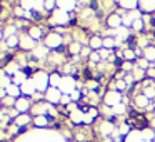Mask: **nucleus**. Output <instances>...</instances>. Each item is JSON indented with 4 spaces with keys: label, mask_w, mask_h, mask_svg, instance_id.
Returning <instances> with one entry per match:
<instances>
[{
    "label": "nucleus",
    "mask_w": 155,
    "mask_h": 142,
    "mask_svg": "<svg viewBox=\"0 0 155 142\" xmlns=\"http://www.w3.org/2000/svg\"><path fill=\"white\" fill-rule=\"evenodd\" d=\"M147 142H153V140H147Z\"/></svg>",
    "instance_id": "35"
},
{
    "label": "nucleus",
    "mask_w": 155,
    "mask_h": 142,
    "mask_svg": "<svg viewBox=\"0 0 155 142\" xmlns=\"http://www.w3.org/2000/svg\"><path fill=\"white\" fill-rule=\"evenodd\" d=\"M88 60H90L92 62V64H100V62H102V59H100V54H98V52H92V55H90V57H88Z\"/></svg>",
    "instance_id": "31"
},
{
    "label": "nucleus",
    "mask_w": 155,
    "mask_h": 142,
    "mask_svg": "<svg viewBox=\"0 0 155 142\" xmlns=\"http://www.w3.org/2000/svg\"><path fill=\"white\" fill-rule=\"evenodd\" d=\"M18 37H20V45H18V47H20L22 50H32V52L35 50V47H37V45H35V40L28 34H22V35H18Z\"/></svg>",
    "instance_id": "7"
},
{
    "label": "nucleus",
    "mask_w": 155,
    "mask_h": 142,
    "mask_svg": "<svg viewBox=\"0 0 155 142\" xmlns=\"http://www.w3.org/2000/svg\"><path fill=\"white\" fill-rule=\"evenodd\" d=\"M22 95L24 97H28V95H34L35 92H37V89H35V85H34V82H32V79H28L27 82H25L24 85H22Z\"/></svg>",
    "instance_id": "14"
},
{
    "label": "nucleus",
    "mask_w": 155,
    "mask_h": 142,
    "mask_svg": "<svg viewBox=\"0 0 155 142\" xmlns=\"http://www.w3.org/2000/svg\"><path fill=\"white\" fill-rule=\"evenodd\" d=\"M82 49H84V45L80 44V42H75L72 40L70 44H68V54L72 55V57H80V52Z\"/></svg>",
    "instance_id": "15"
},
{
    "label": "nucleus",
    "mask_w": 155,
    "mask_h": 142,
    "mask_svg": "<svg viewBox=\"0 0 155 142\" xmlns=\"http://www.w3.org/2000/svg\"><path fill=\"white\" fill-rule=\"evenodd\" d=\"M77 5L78 4H75V2H57V8L67 12V14H70L72 10H75V7H77Z\"/></svg>",
    "instance_id": "19"
},
{
    "label": "nucleus",
    "mask_w": 155,
    "mask_h": 142,
    "mask_svg": "<svg viewBox=\"0 0 155 142\" xmlns=\"http://www.w3.org/2000/svg\"><path fill=\"white\" fill-rule=\"evenodd\" d=\"M54 7H57V2H44V10H47V12H54L55 8Z\"/></svg>",
    "instance_id": "32"
},
{
    "label": "nucleus",
    "mask_w": 155,
    "mask_h": 142,
    "mask_svg": "<svg viewBox=\"0 0 155 142\" xmlns=\"http://www.w3.org/2000/svg\"><path fill=\"white\" fill-rule=\"evenodd\" d=\"M34 124L37 125V127H45V125H48L47 115H38V117H34Z\"/></svg>",
    "instance_id": "27"
},
{
    "label": "nucleus",
    "mask_w": 155,
    "mask_h": 142,
    "mask_svg": "<svg viewBox=\"0 0 155 142\" xmlns=\"http://www.w3.org/2000/svg\"><path fill=\"white\" fill-rule=\"evenodd\" d=\"M92 52H94V50H92L90 47H84V49H82V52H80V57H90Z\"/></svg>",
    "instance_id": "33"
},
{
    "label": "nucleus",
    "mask_w": 155,
    "mask_h": 142,
    "mask_svg": "<svg viewBox=\"0 0 155 142\" xmlns=\"http://www.w3.org/2000/svg\"><path fill=\"white\" fill-rule=\"evenodd\" d=\"M138 7H140V10L145 12V14L155 12V4H150V2H140V4H138Z\"/></svg>",
    "instance_id": "24"
},
{
    "label": "nucleus",
    "mask_w": 155,
    "mask_h": 142,
    "mask_svg": "<svg viewBox=\"0 0 155 142\" xmlns=\"http://www.w3.org/2000/svg\"><path fill=\"white\" fill-rule=\"evenodd\" d=\"M5 137H7V134H5V129H0V142L5 140Z\"/></svg>",
    "instance_id": "34"
},
{
    "label": "nucleus",
    "mask_w": 155,
    "mask_h": 142,
    "mask_svg": "<svg viewBox=\"0 0 155 142\" xmlns=\"http://www.w3.org/2000/svg\"><path fill=\"white\" fill-rule=\"evenodd\" d=\"M28 35H30L32 39H34L35 42L40 40L42 37H44V30H42V27H37V25H32L30 29H28Z\"/></svg>",
    "instance_id": "17"
},
{
    "label": "nucleus",
    "mask_w": 155,
    "mask_h": 142,
    "mask_svg": "<svg viewBox=\"0 0 155 142\" xmlns=\"http://www.w3.org/2000/svg\"><path fill=\"white\" fill-rule=\"evenodd\" d=\"M30 120H32V117H30L28 114H20V115H18V117L14 120V124L17 125V127L22 129V127H25V125L30 124Z\"/></svg>",
    "instance_id": "16"
},
{
    "label": "nucleus",
    "mask_w": 155,
    "mask_h": 142,
    "mask_svg": "<svg viewBox=\"0 0 155 142\" xmlns=\"http://www.w3.org/2000/svg\"><path fill=\"white\" fill-rule=\"evenodd\" d=\"M32 82H34L35 89H37V92H47V89L50 87V75L45 74V72L38 70L35 72L34 75H32Z\"/></svg>",
    "instance_id": "1"
},
{
    "label": "nucleus",
    "mask_w": 155,
    "mask_h": 142,
    "mask_svg": "<svg viewBox=\"0 0 155 142\" xmlns=\"http://www.w3.org/2000/svg\"><path fill=\"white\" fill-rule=\"evenodd\" d=\"M5 44L8 45V49H14V47H17V45H20V37H18V35H14V37L7 39Z\"/></svg>",
    "instance_id": "30"
},
{
    "label": "nucleus",
    "mask_w": 155,
    "mask_h": 142,
    "mask_svg": "<svg viewBox=\"0 0 155 142\" xmlns=\"http://www.w3.org/2000/svg\"><path fill=\"white\" fill-rule=\"evenodd\" d=\"M124 102V99H122V92L118 90H108L107 94L104 95V104L105 107H115V105L122 104Z\"/></svg>",
    "instance_id": "3"
},
{
    "label": "nucleus",
    "mask_w": 155,
    "mask_h": 142,
    "mask_svg": "<svg viewBox=\"0 0 155 142\" xmlns=\"http://www.w3.org/2000/svg\"><path fill=\"white\" fill-rule=\"evenodd\" d=\"M88 47L94 52H98L100 49H104V39L100 35H92L90 40H88Z\"/></svg>",
    "instance_id": "12"
},
{
    "label": "nucleus",
    "mask_w": 155,
    "mask_h": 142,
    "mask_svg": "<svg viewBox=\"0 0 155 142\" xmlns=\"http://www.w3.org/2000/svg\"><path fill=\"white\" fill-rule=\"evenodd\" d=\"M5 90H7V95H10V97H14V99L22 97V89L18 87V85H15V84H10Z\"/></svg>",
    "instance_id": "18"
},
{
    "label": "nucleus",
    "mask_w": 155,
    "mask_h": 142,
    "mask_svg": "<svg viewBox=\"0 0 155 142\" xmlns=\"http://www.w3.org/2000/svg\"><path fill=\"white\" fill-rule=\"evenodd\" d=\"M50 24L52 25H67L70 24V14L60 10V8H55L50 15Z\"/></svg>",
    "instance_id": "2"
},
{
    "label": "nucleus",
    "mask_w": 155,
    "mask_h": 142,
    "mask_svg": "<svg viewBox=\"0 0 155 142\" xmlns=\"http://www.w3.org/2000/svg\"><path fill=\"white\" fill-rule=\"evenodd\" d=\"M115 45H117V42H115L114 37H105L104 39V49H107V50H114Z\"/></svg>",
    "instance_id": "29"
},
{
    "label": "nucleus",
    "mask_w": 155,
    "mask_h": 142,
    "mask_svg": "<svg viewBox=\"0 0 155 142\" xmlns=\"http://www.w3.org/2000/svg\"><path fill=\"white\" fill-rule=\"evenodd\" d=\"M132 75H134V79H135V84H137V82H142L147 77V70H142V69H138L137 65H135L134 70H132Z\"/></svg>",
    "instance_id": "21"
},
{
    "label": "nucleus",
    "mask_w": 155,
    "mask_h": 142,
    "mask_svg": "<svg viewBox=\"0 0 155 142\" xmlns=\"http://www.w3.org/2000/svg\"><path fill=\"white\" fill-rule=\"evenodd\" d=\"M62 82V77L58 72H52L50 74V87H58Z\"/></svg>",
    "instance_id": "25"
},
{
    "label": "nucleus",
    "mask_w": 155,
    "mask_h": 142,
    "mask_svg": "<svg viewBox=\"0 0 155 142\" xmlns=\"http://www.w3.org/2000/svg\"><path fill=\"white\" fill-rule=\"evenodd\" d=\"M32 109V102L28 100V97H18L17 99V104H15V110L18 112V114H27L28 110Z\"/></svg>",
    "instance_id": "8"
},
{
    "label": "nucleus",
    "mask_w": 155,
    "mask_h": 142,
    "mask_svg": "<svg viewBox=\"0 0 155 142\" xmlns=\"http://www.w3.org/2000/svg\"><path fill=\"white\" fill-rule=\"evenodd\" d=\"M125 112H127V102H122V104L112 107V114L114 115H125Z\"/></svg>",
    "instance_id": "23"
},
{
    "label": "nucleus",
    "mask_w": 155,
    "mask_h": 142,
    "mask_svg": "<svg viewBox=\"0 0 155 142\" xmlns=\"http://www.w3.org/2000/svg\"><path fill=\"white\" fill-rule=\"evenodd\" d=\"M62 92L58 87H48L47 92H45V102H48L50 105H55V104H60L62 100Z\"/></svg>",
    "instance_id": "4"
},
{
    "label": "nucleus",
    "mask_w": 155,
    "mask_h": 142,
    "mask_svg": "<svg viewBox=\"0 0 155 142\" xmlns=\"http://www.w3.org/2000/svg\"><path fill=\"white\" fill-rule=\"evenodd\" d=\"M0 107H2V102H0Z\"/></svg>",
    "instance_id": "36"
},
{
    "label": "nucleus",
    "mask_w": 155,
    "mask_h": 142,
    "mask_svg": "<svg viewBox=\"0 0 155 142\" xmlns=\"http://www.w3.org/2000/svg\"><path fill=\"white\" fill-rule=\"evenodd\" d=\"M118 7H122L125 12H132V10H138V2H118Z\"/></svg>",
    "instance_id": "22"
},
{
    "label": "nucleus",
    "mask_w": 155,
    "mask_h": 142,
    "mask_svg": "<svg viewBox=\"0 0 155 142\" xmlns=\"http://www.w3.org/2000/svg\"><path fill=\"white\" fill-rule=\"evenodd\" d=\"M62 42H64L62 35H58V34H48L47 39H45V47H48L50 50H57V49L62 45Z\"/></svg>",
    "instance_id": "6"
},
{
    "label": "nucleus",
    "mask_w": 155,
    "mask_h": 142,
    "mask_svg": "<svg viewBox=\"0 0 155 142\" xmlns=\"http://www.w3.org/2000/svg\"><path fill=\"white\" fill-rule=\"evenodd\" d=\"M134 105L137 109H148V105H150V99H147L143 94H137L134 97Z\"/></svg>",
    "instance_id": "11"
},
{
    "label": "nucleus",
    "mask_w": 155,
    "mask_h": 142,
    "mask_svg": "<svg viewBox=\"0 0 155 142\" xmlns=\"http://www.w3.org/2000/svg\"><path fill=\"white\" fill-rule=\"evenodd\" d=\"M107 25H108V29H112V30H117V29H120L122 25H124L122 15H120V14H110V15L107 17Z\"/></svg>",
    "instance_id": "10"
},
{
    "label": "nucleus",
    "mask_w": 155,
    "mask_h": 142,
    "mask_svg": "<svg viewBox=\"0 0 155 142\" xmlns=\"http://www.w3.org/2000/svg\"><path fill=\"white\" fill-rule=\"evenodd\" d=\"M135 65H137L138 69H142V70H148L150 69V62L147 60V59H143V57H140V59H137V62H135Z\"/></svg>",
    "instance_id": "26"
},
{
    "label": "nucleus",
    "mask_w": 155,
    "mask_h": 142,
    "mask_svg": "<svg viewBox=\"0 0 155 142\" xmlns=\"http://www.w3.org/2000/svg\"><path fill=\"white\" fill-rule=\"evenodd\" d=\"M145 29V22H143V19H137V20L134 22V25H132V29L130 30H135V32H142Z\"/></svg>",
    "instance_id": "28"
},
{
    "label": "nucleus",
    "mask_w": 155,
    "mask_h": 142,
    "mask_svg": "<svg viewBox=\"0 0 155 142\" xmlns=\"http://www.w3.org/2000/svg\"><path fill=\"white\" fill-rule=\"evenodd\" d=\"M84 115H85V112H84V109H75V110H72L70 114H68V117H70V120H72V124H84Z\"/></svg>",
    "instance_id": "13"
},
{
    "label": "nucleus",
    "mask_w": 155,
    "mask_h": 142,
    "mask_svg": "<svg viewBox=\"0 0 155 142\" xmlns=\"http://www.w3.org/2000/svg\"><path fill=\"white\" fill-rule=\"evenodd\" d=\"M48 110H50V104L45 100H38V102H34L32 104V114L35 115V117H38V115H47Z\"/></svg>",
    "instance_id": "5"
},
{
    "label": "nucleus",
    "mask_w": 155,
    "mask_h": 142,
    "mask_svg": "<svg viewBox=\"0 0 155 142\" xmlns=\"http://www.w3.org/2000/svg\"><path fill=\"white\" fill-rule=\"evenodd\" d=\"M48 55H50V49L45 47V45H37L35 50L32 52L34 60H45V59H48Z\"/></svg>",
    "instance_id": "9"
},
{
    "label": "nucleus",
    "mask_w": 155,
    "mask_h": 142,
    "mask_svg": "<svg viewBox=\"0 0 155 142\" xmlns=\"http://www.w3.org/2000/svg\"><path fill=\"white\" fill-rule=\"evenodd\" d=\"M153 117H155V112H153Z\"/></svg>",
    "instance_id": "37"
},
{
    "label": "nucleus",
    "mask_w": 155,
    "mask_h": 142,
    "mask_svg": "<svg viewBox=\"0 0 155 142\" xmlns=\"http://www.w3.org/2000/svg\"><path fill=\"white\" fill-rule=\"evenodd\" d=\"M143 59H147L150 64H155V45H148L143 50Z\"/></svg>",
    "instance_id": "20"
},
{
    "label": "nucleus",
    "mask_w": 155,
    "mask_h": 142,
    "mask_svg": "<svg viewBox=\"0 0 155 142\" xmlns=\"http://www.w3.org/2000/svg\"><path fill=\"white\" fill-rule=\"evenodd\" d=\"M153 82H155V80H153Z\"/></svg>",
    "instance_id": "38"
}]
</instances>
